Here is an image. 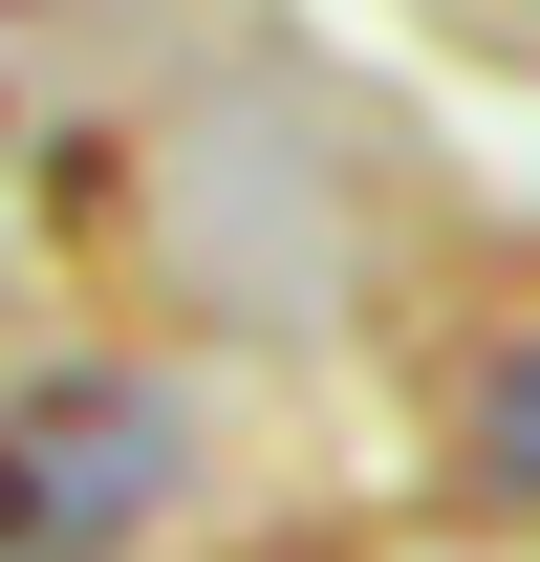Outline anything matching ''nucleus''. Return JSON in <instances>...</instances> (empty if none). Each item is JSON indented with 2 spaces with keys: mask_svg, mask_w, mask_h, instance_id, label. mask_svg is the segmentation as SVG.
I'll use <instances>...</instances> for the list:
<instances>
[{
  "mask_svg": "<svg viewBox=\"0 0 540 562\" xmlns=\"http://www.w3.org/2000/svg\"><path fill=\"white\" fill-rule=\"evenodd\" d=\"M173 454H195V412L151 368H22L0 390V562H131L173 519Z\"/></svg>",
  "mask_w": 540,
  "mask_h": 562,
  "instance_id": "f257e3e1",
  "label": "nucleus"
},
{
  "mask_svg": "<svg viewBox=\"0 0 540 562\" xmlns=\"http://www.w3.org/2000/svg\"><path fill=\"white\" fill-rule=\"evenodd\" d=\"M454 454H475L497 497H540V347H497V368H475V412H454Z\"/></svg>",
  "mask_w": 540,
  "mask_h": 562,
  "instance_id": "f03ea898",
  "label": "nucleus"
}]
</instances>
